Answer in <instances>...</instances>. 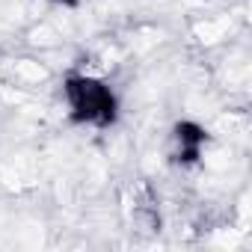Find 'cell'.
Listing matches in <instances>:
<instances>
[{"instance_id":"obj_1","label":"cell","mask_w":252,"mask_h":252,"mask_svg":"<svg viewBox=\"0 0 252 252\" xmlns=\"http://www.w3.org/2000/svg\"><path fill=\"white\" fill-rule=\"evenodd\" d=\"M65 98H68V107L71 113L80 119V122H92V125H101V122H110L113 119V92L107 83L89 77V74H74L65 80Z\"/></svg>"}]
</instances>
